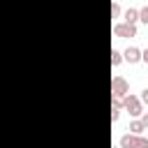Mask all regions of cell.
Masks as SVG:
<instances>
[{
	"label": "cell",
	"mask_w": 148,
	"mask_h": 148,
	"mask_svg": "<svg viewBox=\"0 0 148 148\" xmlns=\"http://www.w3.org/2000/svg\"><path fill=\"white\" fill-rule=\"evenodd\" d=\"M113 32L118 35V37H134V25H130V23H118L116 28H113Z\"/></svg>",
	"instance_id": "cell-1"
},
{
	"label": "cell",
	"mask_w": 148,
	"mask_h": 148,
	"mask_svg": "<svg viewBox=\"0 0 148 148\" xmlns=\"http://www.w3.org/2000/svg\"><path fill=\"white\" fill-rule=\"evenodd\" d=\"M125 106L130 109L132 116H139V113H141V106H139V102H136L134 97H127V99H125Z\"/></svg>",
	"instance_id": "cell-2"
},
{
	"label": "cell",
	"mask_w": 148,
	"mask_h": 148,
	"mask_svg": "<svg viewBox=\"0 0 148 148\" xmlns=\"http://www.w3.org/2000/svg\"><path fill=\"white\" fill-rule=\"evenodd\" d=\"M111 86H113V92H116L118 97H120V95H125V90H127V83H125L123 79H113V83H111Z\"/></svg>",
	"instance_id": "cell-3"
},
{
	"label": "cell",
	"mask_w": 148,
	"mask_h": 148,
	"mask_svg": "<svg viewBox=\"0 0 148 148\" xmlns=\"http://www.w3.org/2000/svg\"><path fill=\"white\" fill-rule=\"evenodd\" d=\"M120 146H123V148H136V146H139V139L127 134V136H123V139H120Z\"/></svg>",
	"instance_id": "cell-4"
},
{
	"label": "cell",
	"mask_w": 148,
	"mask_h": 148,
	"mask_svg": "<svg viewBox=\"0 0 148 148\" xmlns=\"http://www.w3.org/2000/svg\"><path fill=\"white\" fill-rule=\"evenodd\" d=\"M125 58H127V62H136L141 56H139V51H136V49H132V46H130V49L125 51Z\"/></svg>",
	"instance_id": "cell-5"
},
{
	"label": "cell",
	"mask_w": 148,
	"mask_h": 148,
	"mask_svg": "<svg viewBox=\"0 0 148 148\" xmlns=\"http://www.w3.org/2000/svg\"><path fill=\"white\" fill-rule=\"evenodd\" d=\"M130 132H132V134H141V132H143V123H139V120H134V123L130 125Z\"/></svg>",
	"instance_id": "cell-6"
},
{
	"label": "cell",
	"mask_w": 148,
	"mask_h": 148,
	"mask_svg": "<svg viewBox=\"0 0 148 148\" xmlns=\"http://www.w3.org/2000/svg\"><path fill=\"white\" fill-rule=\"evenodd\" d=\"M125 18H127V23L132 25V23L136 21V12H134V9H127V14H125Z\"/></svg>",
	"instance_id": "cell-7"
},
{
	"label": "cell",
	"mask_w": 148,
	"mask_h": 148,
	"mask_svg": "<svg viewBox=\"0 0 148 148\" xmlns=\"http://www.w3.org/2000/svg\"><path fill=\"white\" fill-rule=\"evenodd\" d=\"M111 62H113V65L120 62V53H118V51H111Z\"/></svg>",
	"instance_id": "cell-8"
},
{
	"label": "cell",
	"mask_w": 148,
	"mask_h": 148,
	"mask_svg": "<svg viewBox=\"0 0 148 148\" xmlns=\"http://www.w3.org/2000/svg\"><path fill=\"white\" fill-rule=\"evenodd\" d=\"M141 21H143V23H148V7H146V9H141Z\"/></svg>",
	"instance_id": "cell-9"
},
{
	"label": "cell",
	"mask_w": 148,
	"mask_h": 148,
	"mask_svg": "<svg viewBox=\"0 0 148 148\" xmlns=\"http://www.w3.org/2000/svg\"><path fill=\"white\" fill-rule=\"evenodd\" d=\"M136 148H148V141H146V139H139V146H136Z\"/></svg>",
	"instance_id": "cell-10"
},
{
	"label": "cell",
	"mask_w": 148,
	"mask_h": 148,
	"mask_svg": "<svg viewBox=\"0 0 148 148\" xmlns=\"http://www.w3.org/2000/svg\"><path fill=\"white\" fill-rule=\"evenodd\" d=\"M141 99H143V102H146V104H148V90H146V92H143V95H141Z\"/></svg>",
	"instance_id": "cell-11"
},
{
	"label": "cell",
	"mask_w": 148,
	"mask_h": 148,
	"mask_svg": "<svg viewBox=\"0 0 148 148\" xmlns=\"http://www.w3.org/2000/svg\"><path fill=\"white\" fill-rule=\"evenodd\" d=\"M143 127H148V113L143 116Z\"/></svg>",
	"instance_id": "cell-12"
},
{
	"label": "cell",
	"mask_w": 148,
	"mask_h": 148,
	"mask_svg": "<svg viewBox=\"0 0 148 148\" xmlns=\"http://www.w3.org/2000/svg\"><path fill=\"white\" fill-rule=\"evenodd\" d=\"M143 60H146V62H148V49H146V51H143Z\"/></svg>",
	"instance_id": "cell-13"
}]
</instances>
